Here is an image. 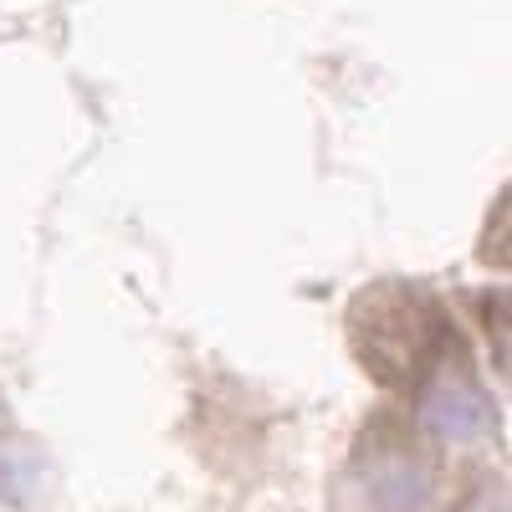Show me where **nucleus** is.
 <instances>
[{"instance_id": "f257e3e1", "label": "nucleus", "mask_w": 512, "mask_h": 512, "mask_svg": "<svg viewBox=\"0 0 512 512\" xmlns=\"http://www.w3.org/2000/svg\"><path fill=\"white\" fill-rule=\"evenodd\" d=\"M451 338V318L415 282H374L349 303V349L384 390H415Z\"/></svg>"}, {"instance_id": "f03ea898", "label": "nucleus", "mask_w": 512, "mask_h": 512, "mask_svg": "<svg viewBox=\"0 0 512 512\" xmlns=\"http://www.w3.org/2000/svg\"><path fill=\"white\" fill-rule=\"evenodd\" d=\"M436 497V461L395 420H374L333 477L338 512H425Z\"/></svg>"}, {"instance_id": "7ed1b4c3", "label": "nucleus", "mask_w": 512, "mask_h": 512, "mask_svg": "<svg viewBox=\"0 0 512 512\" xmlns=\"http://www.w3.org/2000/svg\"><path fill=\"white\" fill-rule=\"evenodd\" d=\"M415 405H420V425L436 441H446V446H477V441L492 436V425H497L492 395H487V384L477 379L472 359H466L461 338H451L446 354L431 364V374L415 384Z\"/></svg>"}, {"instance_id": "20e7f679", "label": "nucleus", "mask_w": 512, "mask_h": 512, "mask_svg": "<svg viewBox=\"0 0 512 512\" xmlns=\"http://www.w3.org/2000/svg\"><path fill=\"white\" fill-rule=\"evenodd\" d=\"M41 482V461L31 446H0V497L26 502Z\"/></svg>"}, {"instance_id": "39448f33", "label": "nucleus", "mask_w": 512, "mask_h": 512, "mask_svg": "<svg viewBox=\"0 0 512 512\" xmlns=\"http://www.w3.org/2000/svg\"><path fill=\"white\" fill-rule=\"evenodd\" d=\"M451 512H507V482L502 477H482Z\"/></svg>"}]
</instances>
